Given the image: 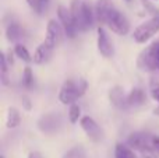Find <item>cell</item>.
Here are the masks:
<instances>
[{"label": "cell", "mask_w": 159, "mask_h": 158, "mask_svg": "<svg viewBox=\"0 0 159 158\" xmlns=\"http://www.w3.org/2000/svg\"><path fill=\"white\" fill-rule=\"evenodd\" d=\"M158 60H159V48H158Z\"/></svg>", "instance_id": "31"}, {"label": "cell", "mask_w": 159, "mask_h": 158, "mask_svg": "<svg viewBox=\"0 0 159 158\" xmlns=\"http://www.w3.org/2000/svg\"><path fill=\"white\" fill-rule=\"evenodd\" d=\"M152 146L157 151H159V136H154L152 137Z\"/></svg>", "instance_id": "29"}, {"label": "cell", "mask_w": 159, "mask_h": 158, "mask_svg": "<svg viewBox=\"0 0 159 158\" xmlns=\"http://www.w3.org/2000/svg\"><path fill=\"white\" fill-rule=\"evenodd\" d=\"M124 2H130V0H124Z\"/></svg>", "instance_id": "32"}, {"label": "cell", "mask_w": 159, "mask_h": 158, "mask_svg": "<svg viewBox=\"0 0 159 158\" xmlns=\"http://www.w3.org/2000/svg\"><path fill=\"white\" fill-rule=\"evenodd\" d=\"M28 158H43V157H42L41 153H38V151H34V153H31L30 156H28Z\"/></svg>", "instance_id": "30"}, {"label": "cell", "mask_w": 159, "mask_h": 158, "mask_svg": "<svg viewBox=\"0 0 159 158\" xmlns=\"http://www.w3.org/2000/svg\"><path fill=\"white\" fill-rule=\"evenodd\" d=\"M32 83H34L32 70H31L30 67H25V69H24V73H22V84H24V87L30 88V87L32 86Z\"/></svg>", "instance_id": "23"}, {"label": "cell", "mask_w": 159, "mask_h": 158, "mask_svg": "<svg viewBox=\"0 0 159 158\" xmlns=\"http://www.w3.org/2000/svg\"><path fill=\"white\" fill-rule=\"evenodd\" d=\"M80 123H81V128H82V130L85 132V134H87L92 142L98 143L103 139V130H102L101 126L91 116H82Z\"/></svg>", "instance_id": "8"}, {"label": "cell", "mask_w": 159, "mask_h": 158, "mask_svg": "<svg viewBox=\"0 0 159 158\" xmlns=\"http://www.w3.org/2000/svg\"><path fill=\"white\" fill-rule=\"evenodd\" d=\"M53 50H55V48H52L50 45H48L46 42L43 41L36 48L35 53H34V58H32L34 63L43 64V63H46V62H49V59L52 58V55H53Z\"/></svg>", "instance_id": "13"}, {"label": "cell", "mask_w": 159, "mask_h": 158, "mask_svg": "<svg viewBox=\"0 0 159 158\" xmlns=\"http://www.w3.org/2000/svg\"><path fill=\"white\" fill-rule=\"evenodd\" d=\"M0 67H2V83L3 86H7L8 84V69H7V58H6L4 53L0 55Z\"/></svg>", "instance_id": "22"}, {"label": "cell", "mask_w": 159, "mask_h": 158, "mask_svg": "<svg viewBox=\"0 0 159 158\" xmlns=\"http://www.w3.org/2000/svg\"><path fill=\"white\" fill-rule=\"evenodd\" d=\"M57 17H59V21H60L61 27L64 30V35L67 38H74L78 32V28H77V24H75L74 17H73L71 10H69L64 6H59Z\"/></svg>", "instance_id": "6"}, {"label": "cell", "mask_w": 159, "mask_h": 158, "mask_svg": "<svg viewBox=\"0 0 159 158\" xmlns=\"http://www.w3.org/2000/svg\"><path fill=\"white\" fill-rule=\"evenodd\" d=\"M98 50L103 58H112L113 53H115L113 42L103 27L98 28Z\"/></svg>", "instance_id": "10"}, {"label": "cell", "mask_w": 159, "mask_h": 158, "mask_svg": "<svg viewBox=\"0 0 159 158\" xmlns=\"http://www.w3.org/2000/svg\"><path fill=\"white\" fill-rule=\"evenodd\" d=\"M152 137L154 136L149 133L137 132V133L130 134L127 143H129L130 147L135 148L138 151H144V150H148V148H154V146H152Z\"/></svg>", "instance_id": "9"}, {"label": "cell", "mask_w": 159, "mask_h": 158, "mask_svg": "<svg viewBox=\"0 0 159 158\" xmlns=\"http://www.w3.org/2000/svg\"><path fill=\"white\" fill-rule=\"evenodd\" d=\"M21 100H22V104H24L25 109H27V111H30V109L32 108V105H31V101H30V98H28V97H22Z\"/></svg>", "instance_id": "28"}, {"label": "cell", "mask_w": 159, "mask_h": 158, "mask_svg": "<svg viewBox=\"0 0 159 158\" xmlns=\"http://www.w3.org/2000/svg\"><path fill=\"white\" fill-rule=\"evenodd\" d=\"M63 158H87V153H85L84 147L77 146V147H73L71 150L67 151Z\"/></svg>", "instance_id": "21"}, {"label": "cell", "mask_w": 159, "mask_h": 158, "mask_svg": "<svg viewBox=\"0 0 159 158\" xmlns=\"http://www.w3.org/2000/svg\"><path fill=\"white\" fill-rule=\"evenodd\" d=\"M115 157L116 158H138L135 156V153L133 150H130L129 147L123 144H117L115 150Z\"/></svg>", "instance_id": "18"}, {"label": "cell", "mask_w": 159, "mask_h": 158, "mask_svg": "<svg viewBox=\"0 0 159 158\" xmlns=\"http://www.w3.org/2000/svg\"><path fill=\"white\" fill-rule=\"evenodd\" d=\"M158 32H159V16H154L152 18L147 20L145 22H143L141 25H138L135 28L133 38L138 44H145L154 35H157Z\"/></svg>", "instance_id": "4"}, {"label": "cell", "mask_w": 159, "mask_h": 158, "mask_svg": "<svg viewBox=\"0 0 159 158\" xmlns=\"http://www.w3.org/2000/svg\"><path fill=\"white\" fill-rule=\"evenodd\" d=\"M80 115H81V109H80V106L75 105V104H73V105L70 106V111H69V119H70V122H71V123L78 122Z\"/></svg>", "instance_id": "24"}, {"label": "cell", "mask_w": 159, "mask_h": 158, "mask_svg": "<svg viewBox=\"0 0 159 158\" xmlns=\"http://www.w3.org/2000/svg\"><path fill=\"white\" fill-rule=\"evenodd\" d=\"M158 48L159 41L147 46L143 52L138 55L137 66L143 72H154L159 70V60H158Z\"/></svg>", "instance_id": "3"}, {"label": "cell", "mask_w": 159, "mask_h": 158, "mask_svg": "<svg viewBox=\"0 0 159 158\" xmlns=\"http://www.w3.org/2000/svg\"><path fill=\"white\" fill-rule=\"evenodd\" d=\"M149 92H151V97L159 104V81L155 78L149 81ZM155 115H159V106L155 109Z\"/></svg>", "instance_id": "20"}, {"label": "cell", "mask_w": 159, "mask_h": 158, "mask_svg": "<svg viewBox=\"0 0 159 158\" xmlns=\"http://www.w3.org/2000/svg\"><path fill=\"white\" fill-rule=\"evenodd\" d=\"M60 125H61V118L60 115H56V114L43 115L38 122V128L43 133H55V132L59 130Z\"/></svg>", "instance_id": "11"}, {"label": "cell", "mask_w": 159, "mask_h": 158, "mask_svg": "<svg viewBox=\"0 0 159 158\" xmlns=\"http://www.w3.org/2000/svg\"><path fill=\"white\" fill-rule=\"evenodd\" d=\"M39 7H41V13H43L48 8V4H49V0H38Z\"/></svg>", "instance_id": "27"}, {"label": "cell", "mask_w": 159, "mask_h": 158, "mask_svg": "<svg viewBox=\"0 0 159 158\" xmlns=\"http://www.w3.org/2000/svg\"><path fill=\"white\" fill-rule=\"evenodd\" d=\"M141 156L144 158H159V151H157L155 148H148V150L141 151Z\"/></svg>", "instance_id": "25"}, {"label": "cell", "mask_w": 159, "mask_h": 158, "mask_svg": "<svg viewBox=\"0 0 159 158\" xmlns=\"http://www.w3.org/2000/svg\"><path fill=\"white\" fill-rule=\"evenodd\" d=\"M14 53H16L17 56H18L21 60H24V62H31L32 60V58H31V55H30V52H28V49L24 46L22 44H17L16 45V48H14Z\"/></svg>", "instance_id": "19"}, {"label": "cell", "mask_w": 159, "mask_h": 158, "mask_svg": "<svg viewBox=\"0 0 159 158\" xmlns=\"http://www.w3.org/2000/svg\"><path fill=\"white\" fill-rule=\"evenodd\" d=\"M70 10H71L73 17L75 20L78 31H87L93 27L96 17L95 13L92 11V7L89 6V3L82 2V0H73Z\"/></svg>", "instance_id": "1"}, {"label": "cell", "mask_w": 159, "mask_h": 158, "mask_svg": "<svg viewBox=\"0 0 159 158\" xmlns=\"http://www.w3.org/2000/svg\"><path fill=\"white\" fill-rule=\"evenodd\" d=\"M21 122V116H20V112L16 108H8L7 112V128L8 129H14L20 125Z\"/></svg>", "instance_id": "17"}, {"label": "cell", "mask_w": 159, "mask_h": 158, "mask_svg": "<svg viewBox=\"0 0 159 158\" xmlns=\"http://www.w3.org/2000/svg\"><path fill=\"white\" fill-rule=\"evenodd\" d=\"M6 35H7V39L11 42H17L24 36V30L21 28V25L17 24V22H11L10 25L6 30Z\"/></svg>", "instance_id": "16"}, {"label": "cell", "mask_w": 159, "mask_h": 158, "mask_svg": "<svg viewBox=\"0 0 159 158\" xmlns=\"http://www.w3.org/2000/svg\"><path fill=\"white\" fill-rule=\"evenodd\" d=\"M87 81L84 78H69L67 81H64V84L61 86L60 92H59V100L61 104H73L81 98L87 91Z\"/></svg>", "instance_id": "2"}, {"label": "cell", "mask_w": 159, "mask_h": 158, "mask_svg": "<svg viewBox=\"0 0 159 158\" xmlns=\"http://www.w3.org/2000/svg\"><path fill=\"white\" fill-rule=\"evenodd\" d=\"M113 0H96L95 17L99 24H106L107 17L113 10Z\"/></svg>", "instance_id": "12"}, {"label": "cell", "mask_w": 159, "mask_h": 158, "mask_svg": "<svg viewBox=\"0 0 159 158\" xmlns=\"http://www.w3.org/2000/svg\"><path fill=\"white\" fill-rule=\"evenodd\" d=\"M147 102V95L143 88H133L131 92L127 95V104L129 106H141Z\"/></svg>", "instance_id": "15"}, {"label": "cell", "mask_w": 159, "mask_h": 158, "mask_svg": "<svg viewBox=\"0 0 159 158\" xmlns=\"http://www.w3.org/2000/svg\"><path fill=\"white\" fill-rule=\"evenodd\" d=\"M109 100H110V102H112V105L119 109H124L126 106H129V104H127V97L124 95V90L119 86L113 87L109 91Z\"/></svg>", "instance_id": "14"}, {"label": "cell", "mask_w": 159, "mask_h": 158, "mask_svg": "<svg viewBox=\"0 0 159 158\" xmlns=\"http://www.w3.org/2000/svg\"><path fill=\"white\" fill-rule=\"evenodd\" d=\"M63 34H64V30L60 22H57L56 20H50L46 27V38H45V42L48 45H50L52 48H56L61 42V39H63Z\"/></svg>", "instance_id": "7"}, {"label": "cell", "mask_w": 159, "mask_h": 158, "mask_svg": "<svg viewBox=\"0 0 159 158\" xmlns=\"http://www.w3.org/2000/svg\"><path fill=\"white\" fill-rule=\"evenodd\" d=\"M106 25L115 34H117V35H121V36L127 35V34H129V31H130V22H129V20L126 18V16H123V14H121L119 10H116V8H113L112 13L109 14V17H107V21H106Z\"/></svg>", "instance_id": "5"}, {"label": "cell", "mask_w": 159, "mask_h": 158, "mask_svg": "<svg viewBox=\"0 0 159 158\" xmlns=\"http://www.w3.org/2000/svg\"><path fill=\"white\" fill-rule=\"evenodd\" d=\"M28 2V4H30V7L32 8L34 11H36L38 14H42L41 13V7H39V3H38V0H27Z\"/></svg>", "instance_id": "26"}]
</instances>
